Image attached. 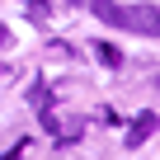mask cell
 <instances>
[{"label": "cell", "instance_id": "277c9868", "mask_svg": "<svg viewBox=\"0 0 160 160\" xmlns=\"http://www.w3.org/2000/svg\"><path fill=\"white\" fill-rule=\"evenodd\" d=\"M94 47H99V61H108V66H118V61H122V57H118L108 42H94Z\"/></svg>", "mask_w": 160, "mask_h": 160}, {"label": "cell", "instance_id": "7a4b0ae2", "mask_svg": "<svg viewBox=\"0 0 160 160\" xmlns=\"http://www.w3.org/2000/svg\"><path fill=\"white\" fill-rule=\"evenodd\" d=\"M155 127H160V118H155V113H137V118H132V132H127V146H141Z\"/></svg>", "mask_w": 160, "mask_h": 160}, {"label": "cell", "instance_id": "5b68a950", "mask_svg": "<svg viewBox=\"0 0 160 160\" xmlns=\"http://www.w3.org/2000/svg\"><path fill=\"white\" fill-rule=\"evenodd\" d=\"M0 42H5V28H0Z\"/></svg>", "mask_w": 160, "mask_h": 160}, {"label": "cell", "instance_id": "3957f363", "mask_svg": "<svg viewBox=\"0 0 160 160\" xmlns=\"http://www.w3.org/2000/svg\"><path fill=\"white\" fill-rule=\"evenodd\" d=\"M47 10H52L47 0H33V5H28V19H38V24H42V19H47Z\"/></svg>", "mask_w": 160, "mask_h": 160}, {"label": "cell", "instance_id": "6da1fadb", "mask_svg": "<svg viewBox=\"0 0 160 160\" xmlns=\"http://www.w3.org/2000/svg\"><path fill=\"white\" fill-rule=\"evenodd\" d=\"M90 10H94L108 28L160 38V5H118V0H90Z\"/></svg>", "mask_w": 160, "mask_h": 160}]
</instances>
